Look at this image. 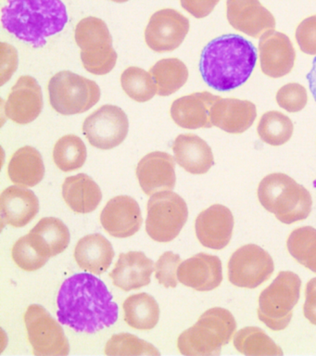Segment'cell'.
<instances>
[{
	"mask_svg": "<svg viewBox=\"0 0 316 356\" xmlns=\"http://www.w3.org/2000/svg\"><path fill=\"white\" fill-rule=\"evenodd\" d=\"M57 305L60 324L77 332H98L118 319V305L107 286L87 273L72 275L63 283Z\"/></svg>",
	"mask_w": 316,
	"mask_h": 356,
	"instance_id": "obj_1",
	"label": "cell"
},
{
	"mask_svg": "<svg viewBox=\"0 0 316 356\" xmlns=\"http://www.w3.org/2000/svg\"><path fill=\"white\" fill-rule=\"evenodd\" d=\"M256 63V47L251 41L238 35H224L202 50L199 71L210 88L226 92L245 83Z\"/></svg>",
	"mask_w": 316,
	"mask_h": 356,
	"instance_id": "obj_2",
	"label": "cell"
},
{
	"mask_svg": "<svg viewBox=\"0 0 316 356\" xmlns=\"http://www.w3.org/2000/svg\"><path fill=\"white\" fill-rule=\"evenodd\" d=\"M1 13L4 29L35 47L45 46L68 22L62 0H8Z\"/></svg>",
	"mask_w": 316,
	"mask_h": 356,
	"instance_id": "obj_3",
	"label": "cell"
},
{
	"mask_svg": "<svg viewBox=\"0 0 316 356\" xmlns=\"http://www.w3.org/2000/svg\"><path fill=\"white\" fill-rule=\"evenodd\" d=\"M258 199L266 211L285 225L308 218L312 211L310 192L282 172L266 175L258 186Z\"/></svg>",
	"mask_w": 316,
	"mask_h": 356,
	"instance_id": "obj_4",
	"label": "cell"
},
{
	"mask_svg": "<svg viewBox=\"0 0 316 356\" xmlns=\"http://www.w3.org/2000/svg\"><path fill=\"white\" fill-rule=\"evenodd\" d=\"M237 322L231 312L221 307L209 309L196 324L182 332L177 347L184 355H218L231 341Z\"/></svg>",
	"mask_w": 316,
	"mask_h": 356,
	"instance_id": "obj_5",
	"label": "cell"
},
{
	"mask_svg": "<svg viewBox=\"0 0 316 356\" xmlns=\"http://www.w3.org/2000/svg\"><path fill=\"white\" fill-rule=\"evenodd\" d=\"M301 280L290 271L280 272L259 297L258 317L274 331L285 330L293 316V309L301 296Z\"/></svg>",
	"mask_w": 316,
	"mask_h": 356,
	"instance_id": "obj_6",
	"label": "cell"
},
{
	"mask_svg": "<svg viewBox=\"0 0 316 356\" xmlns=\"http://www.w3.org/2000/svg\"><path fill=\"white\" fill-rule=\"evenodd\" d=\"M74 38L81 49V60L90 74L104 75L115 68L117 53L113 47V38L104 21L87 17L76 25Z\"/></svg>",
	"mask_w": 316,
	"mask_h": 356,
	"instance_id": "obj_7",
	"label": "cell"
},
{
	"mask_svg": "<svg viewBox=\"0 0 316 356\" xmlns=\"http://www.w3.org/2000/svg\"><path fill=\"white\" fill-rule=\"evenodd\" d=\"M49 94L51 107L63 115L85 113L101 99L95 81L70 71L58 72L49 80Z\"/></svg>",
	"mask_w": 316,
	"mask_h": 356,
	"instance_id": "obj_8",
	"label": "cell"
},
{
	"mask_svg": "<svg viewBox=\"0 0 316 356\" xmlns=\"http://www.w3.org/2000/svg\"><path fill=\"white\" fill-rule=\"evenodd\" d=\"M188 218L184 199L172 191L151 195L148 202L146 231L153 241L170 242L177 238Z\"/></svg>",
	"mask_w": 316,
	"mask_h": 356,
	"instance_id": "obj_9",
	"label": "cell"
},
{
	"mask_svg": "<svg viewBox=\"0 0 316 356\" xmlns=\"http://www.w3.org/2000/svg\"><path fill=\"white\" fill-rule=\"evenodd\" d=\"M28 341L38 356L67 355L70 345L60 323L40 305H30L24 314Z\"/></svg>",
	"mask_w": 316,
	"mask_h": 356,
	"instance_id": "obj_10",
	"label": "cell"
},
{
	"mask_svg": "<svg viewBox=\"0 0 316 356\" xmlns=\"http://www.w3.org/2000/svg\"><path fill=\"white\" fill-rule=\"evenodd\" d=\"M273 259L255 244L244 245L233 253L228 261V280L238 288L256 289L271 277Z\"/></svg>",
	"mask_w": 316,
	"mask_h": 356,
	"instance_id": "obj_11",
	"label": "cell"
},
{
	"mask_svg": "<svg viewBox=\"0 0 316 356\" xmlns=\"http://www.w3.org/2000/svg\"><path fill=\"white\" fill-rule=\"evenodd\" d=\"M82 129L91 146L99 149H112L126 138L129 122L121 108L107 104L90 114L85 120Z\"/></svg>",
	"mask_w": 316,
	"mask_h": 356,
	"instance_id": "obj_12",
	"label": "cell"
},
{
	"mask_svg": "<svg viewBox=\"0 0 316 356\" xmlns=\"http://www.w3.org/2000/svg\"><path fill=\"white\" fill-rule=\"evenodd\" d=\"M190 19L173 8L158 10L149 19L145 40L155 52H171L180 47L190 31Z\"/></svg>",
	"mask_w": 316,
	"mask_h": 356,
	"instance_id": "obj_13",
	"label": "cell"
},
{
	"mask_svg": "<svg viewBox=\"0 0 316 356\" xmlns=\"http://www.w3.org/2000/svg\"><path fill=\"white\" fill-rule=\"evenodd\" d=\"M260 70L266 76L281 78L292 71L296 50L285 33L270 31L260 36L259 41Z\"/></svg>",
	"mask_w": 316,
	"mask_h": 356,
	"instance_id": "obj_14",
	"label": "cell"
},
{
	"mask_svg": "<svg viewBox=\"0 0 316 356\" xmlns=\"http://www.w3.org/2000/svg\"><path fill=\"white\" fill-rule=\"evenodd\" d=\"M226 17L234 29L253 38L274 30L273 14L260 0H226Z\"/></svg>",
	"mask_w": 316,
	"mask_h": 356,
	"instance_id": "obj_15",
	"label": "cell"
},
{
	"mask_svg": "<svg viewBox=\"0 0 316 356\" xmlns=\"http://www.w3.org/2000/svg\"><path fill=\"white\" fill-rule=\"evenodd\" d=\"M42 108V90L38 81L29 75L19 78L5 103L8 118L18 124H30L40 116Z\"/></svg>",
	"mask_w": 316,
	"mask_h": 356,
	"instance_id": "obj_16",
	"label": "cell"
},
{
	"mask_svg": "<svg viewBox=\"0 0 316 356\" xmlns=\"http://www.w3.org/2000/svg\"><path fill=\"white\" fill-rule=\"evenodd\" d=\"M101 222L106 232L115 238L134 236L143 222L140 205L129 196L113 197L102 210Z\"/></svg>",
	"mask_w": 316,
	"mask_h": 356,
	"instance_id": "obj_17",
	"label": "cell"
},
{
	"mask_svg": "<svg viewBox=\"0 0 316 356\" xmlns=\"http://www.w3.org/2000/svg\"><path fill=\"white\" fill-rule=\"evenodd\" d=\"M234 216L226 206L215 204L201 211L195 222L196 236L204 247L223 250L231 241Z\"/></svg>",
	"mask_w": 316,
	"mask_h": 356,
	"instance_id": "obj_18",
	"label": "cell"
},
{
	"mask_svg": "<svg viewBox=\"0 0 316 356\" xmlns=\"http://www.w3.org/2000/svg\"><path fill=\"white\" fill-rule=\"evenodd\" d=\"M137 177L148 196L160 191H173L176 182V161L166 152L149 153L138 164Z\"/></svg>",
	"mask_w": 316,
	"mask_h": 356,
	"instance_id": "obj_19",
	"label": "cell"
},
{
	"mask_svg": "<svg viewBox=\"0 0 316 356\" xmlns=\"http://www.w3.org/2000/svg\"><path fill=\"white\" fill-rule=\"evenodd\" d=\"M177 278L183 285L195 291H213L223 281L220 258L207 253H198L180 264Z\"/></svg>",
	"mask_w": 316,
	"mask_h": 356,
	"instance_id": "obj_20",
	"label": "cell"
},
{
	"mask_svg": "<svg viewBox=\"0 0 316 356\" xmlns=\"http://www.w3.org/2000/svg\"><path fill=\"white\" fill-rule=\"evenodd\" d=\"M221 97L210 92H197L179 97L171 106V116L178 127L185 129H199L213 127L210 111Z\"/></svg>",
	"mask_w": 316,
	"mask_h": 356,
	"instance_id": "obj_21",
	"label": "cell"
},
{
	"mask_svg": "<svg viewBox=\"0 0 316 356\" xmlns=\"http://www.w3.org/2000/svg\"><path fill=\"white\" fill-rule=\"evenodd\" d=\"M257 108L249 100L218 99L210 111L213 127L229 134H242L254 124Z\"/></svg>",
	"mask_w": 316,
	"mask_h": 356,
	"instance_id": "obj_22",
	"label": "cell"
},
{
	"mask_svg": "<svg viewBox=\"0 0 316 356\" xmlns=\"http://www.w3.org/2000/svg\"><path fill=\"white\" fill-rule=\"evenodd\" d=\"M154 270L153 261L147 257L145 253L129 252L119 255L110 277L113 285L124 291H130L148 286Z\"/></svg>",
	"mask_w": 316,
	"mask_h": 356,
	"instance_id": "obj_23",
	"label": "cell"
},
{
	"mask_svg": "<svg viewBox=\"0 0 316 356\" xmlns=\"http://www.w3.org/2000/svg\"><path fill=\"white\" fill-rule=\"evenodd\" d=\"M40 211V200L34 191L21 186L5 189L0 196L2 222L13 227L28 225Z\"/></svg>",
	"mask_w": 316,
	"mask_h": 356,
	"instance_id": "obj_24",
	"label": "cell"
},
{
	"mask_svg": "<svg viewBox=\"0 0 316 356\" xmlns=\"http://www.w3.org/2000/svg\"><path fill=\"white\" fill-rule=\"evenodd\" d=\"M176 163L192 175H204L213 165V150L207 142L193 134H184L174 141Z\"/></svg>",
	"mask_w": 316,
	"mask_h": 356,
	"instance_id": "obj_25",
	"label": "cell"
},
{
	"mask_svg": "<svg viewBox=\"0 0 316 356\" xmlns=\"http://www.w3.org/2000/svg\"><path fill=\"white\" fill-rule=\"evenodd\" d=\"M115 255L112 243L101 234L84 236L74 249V259L80 268L95 275L106 272Z\"/></svg>",
	"mask_w": 316,
	"mask_h": 356,
	"instance_id": "obj_26",
	"label": "cell"
},
{
	"mask_svg": "<svg viewBox=\"0 0 316 356\" xmlns=\"http://www.w3.org/2000/svg\"><path fill=\"white\" fill-rule=\"evenodd\" d=\"M30 241L47 259L65 252L70 244V231L65 222L55 217H45L28 234Z\"/></svg>",
	"mask_w": 316,
	"mask_h": 356,
	"instance_id": "obj_27",
	"label": "cell"
},
{
	"mask_svg": "<svg viewBox=\"0 0 316 356\" xmlns=\"http://www.w3.org/2000/svg\"><path fill=\"white\" fill-rule=\"evenodd\" d=\"M63 197L74 213H90L98 208L102 193L90 175L78 174L66 178L63 184Z\"/></svg>",
	"mask_w": 316,
	"mask_h": 356,
	"instance_id": "obj_28",
	"label": "cell"
},
{
	"mask_svg": "<svg viewBox=\"0 0 316 356\" xmlns=\"http://www.w3.org/2000/svg\"><path fill=\"white\" fill-rule=\"evenodd\" d=\"M8 175L16 185L24 188L37 186L45 175V165L40 152L30 146L19 149L10 159Z\"/></svg>",
	"mask_w": 316,
	"mask_h": 356,
	"instance_id": "obj_29",
	"label": "cell"
},
{
	"mask_svg": "<svg viewBox=\"0 0 316 356\" xmlns=\"http://www.w3.org/2000/svg\"><path fill=\"white\" fill-rule=\"evenodd\" d=\"M124 321L138 330H151L156 327L160 319V307L151 295H131L123 303Z\"/></svg>",
	"mask_w": 316,
	"mask_h": 356,
	"instance_id": "obj_30",
	"label": "cell"
},
{
	"mask_svg": "<svg viewBox=\"0 0 316 356\" xmlns=\"http://www.w3.org/2000/svg\"><path fill=\"white\" fill-rule=\"evenodd\" d=\"M159 96L167 97L176 93L188 79V67L176 58H163L149 70Z\"/></svg>",
	"mask_w": 316,
	"mask_h": 356,
	"instance_id": "obj_31",
	"label": "cell"
},
{
	"mask_svg": "<svg viewBox=\"0 0 316 356\" xmlns=\"http://www.w3.org/2000/svg\"><path fill=\"white\" fill-rule=\"evenodd\" d=\"M235 349L245 355H283V350L260 327H247L235 334Z\"/></svg>",
	"mask_w": 316,
	"mask_h": 356,
	"instance_id": "obj_32",
	"label": "cell"
},
{
	"mask_svg": "<svg viewBox=\"0 0 316 356\" xmlns=\"http://www.w3.org/2000/svg\"><path fill=\"white\" fill-rule=\"evenodd\" d=\"M294 125L290 117L277 111H267L260 117L257 133L260 140L271 146H282L290 141Z\"/></svg>",
	"mask_w": 316,
	"mask_h": 356,
	"instance_id": "obj_33",
	"label": "cell"
},
{
	"mask_svg": "<svg viewBox=\"0 0 316 356\" xmlns=\"http://www.w3.org/2000/svg\"><path fill=\"white\" fill-rule=\"evenodd\" d=\"M87 156V147L79 136L66 135L55 144L53 160L60 171L73 172L82 168Z\"/></svg>",
	"mask_w": 316,
	"mask_h": 356,
	"instance_id": "obj_34",
	"label": "cell"
},
{
	"mask_svg": "<svg viewBox=\"0 0 316 356\" xmlns=\"http://www.w3.org/2000/svg\"><path fill=\"white\" fill-rule=\"evenodd\" d=\"M288 252L299 264L316 274V229L312 227L296 228L287 241Z\"/></svg>",
	"mask_w": 316,
	"mask_h": 356,
	"instance_id": "obj_35",
	"label": "cell"
},
{
	"mask_svg": "<svg viewBox=\"0 0 316 356\" xmlns=\"http://www.w3.org/2000/svg\"><path fill=\"white\" fill-rule=\"evenodd\" d=\"M122 88L137 102H147L157 93V86L149 72L140 67H129L121 75Z\"/></svg>",
	"mask_w": 316,
	"mask_h": 356,
	"instance_id": "obj_36",
	"label": "cell"
},
{
	"mask_svg": "<svg viewBox=\"0 0 316 356\" xmlns=\"http://www.w3.org/2000/svg\"><path fill=\"white\" fill-rule=\"evenodd\" d=\"M107 355H160L159 350L143 339L129 333L115 334L105 347Z\"/></svg>",
	"mask_w": 316,
	"mask_h": 356,
	"instance_id": "obj_37",
	"label": "cell"
},
{
	"mask_svg": "<svg viewBox=\"0 0 316 356\" xmlns=\"http://www.w3.org/2000/svg\"><path fill=\"white\" fill-rule=\"evenodd\" d=\"M12 256L15 263L27 272L37 271L42 268L49 261L44 257L30 241L28 235L22 236L13 245Z\"/></svg>",
	"mask_w": 316,
	"mask_h": 356,
	"instance_id": "obj_38",
	"label": "cell"
},
{
	"mask_svg": "<svg viewBox=\"0 0 316 356\" xmlns=\"http://www.w3.org/2000/svg\"><path fill=\"white\" fill-rule=\"evenodd\" d=\"M277 104L288 113H299L306 107L308 94L306 88L301 83H290L277 91Z\"/></svg>",
	"mask_w": 316,
	"mask_h": 356,
	"instance_id": "obj_39",
	"label": "cell"
},
{
	"mask_svg": "<svg viewBox=\"0 0 316 356\" xmlns=\"http://www.w3.org/2000/svg\"><path fill=\"white\" fill-rule=\"evenodd\" d=\"M181 264V258L178 254L172 252H166L160 255L159 260L155 264V277L160 285L168 288H176L177 286V270Z\"/></svg>",
	"mask_w": 316,
	"mask_h": 356,
	"instance_id": "obj_40",
	"label": "cell"
},
{
	"mask_svg": "<svg viewBox=\"0 0 316 356\" xmlns=\"http://www.w3.org/2000/svg\"><path fill=\"white\" fill-rule=\"evenodd\" d=\"M295 38L302 52L316 56V15L308 17L298 25Z\"/></svg>",
	"mask_w": 316,
	"mask_h": 356,
	"instance_id": "obj_41",
	"label": "cell"
},
{
	"mask_svg": "<svg viewBox=\"0 0 316 356\" xmlns=\"http://www.w3.org/2000/svg\"><path fill=\"white\" fill-rule=\"evenodd\" d=\"M219 1L220 0H180L182 8L197 19L210 15Z\"/></svg>",
	"mask_w": 316,
	"mask_h": 356,
	"instance_id": "obj_42",
	"label": "cell"
},
{
	"mask_svg": "<svg viewBox=\"0 0 316 356\" xmlns=\"http://www.w3.org/2000/svg\"><path fill=\"white\" fill-rule=\"evenodd\" d=\"M1 49L6 53L8 58L6 60V58L2 57L1 81L2 85H4L17 69L18 57L15 47L10 46L9 44L2 43Z\"/></svg>",
	"mask_w": 316,
	"mask_h": 356,
	"instance_id": "obj_43",
	"label": "cell"
},
{
	"mask_svg": "<svg viewBox=\"0 0 316 356\" xmlns=\"http://www.w3.org/2000/svg\"><path fill=\"white\" fill-rule=\"evenodd\" d=\"M303 313L310 324L316 325V277L310 280L305 289Z\"/></svg>",
	"mask_w": 316,
	"mask_h": 356,
	"instance_id": "obj_44",
	"label": "cell"
},
{
	"mask_svg": "<svg viewBox=\"0 0 316 356\" xmlns=\"http://www.w3.org/2000/svg\"><path fill=\"white\" fill-rule=\"evenodd\" d=\"M308 82H309L310 90L316 100V58L313 60V68L307 74Z\"/></svg>",
	"mask_w": 316,
	"mask_h": 356,
	"instance_id": "obj_45",
	"label": "cell"
},
{
	"mask_svg": "<svg viewBox=\"0 0 316 356\" xmlns=\"http://www.w3.org/2000/svg\"><path fill=\"white\" fill-rule=\"evenodd\" d=\"M110 1L115 2V3H124L129 1V0H110Z\"/></svg>",
	"mask_w": 316,
	"mask_h": 356,
	"instance_id": "obj_46",
	"label": "cell"
},
{
	"mask_svg": "<svg viewBox=\"0 0 316 356\" xmlns=\"http://www.w3.org/2000/svg\"><path fill=\"white\" fill-rule=\"evenodd\" d=\"M313 186H315V188H316V178L315 180L313 181Z\"/></svg>",
	"mask_w": 316,
	"mask_h": 356,
	"instance_id": "obj_47",
	"label": "cell"
}]
</instances>
